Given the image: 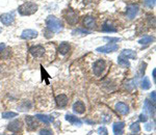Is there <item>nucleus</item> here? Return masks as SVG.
I'll return each mask as SVG.
<instances>
[{
    "instance_id": "obj_1",
    "label": "nucleus",
    "mask_w": 156,
    "mask_h": 135,
    "mask_svg": "<svg viewBox=\"0 0 156 135\" xmlns=\"http://www.w3.org/2000/svg\"><path fill=\"white\" fill-rule=\"evenodd\" d=\"M47 28L52 32H59L62 29V21L55 16H48L46 19Z\"/></svg>"
},
{
    "instance_id": "obj_2",
    "label": "nucleus",
    "mask_w": 156,
    "mask_h": 135,
    "mask_svg": "<svg viewBox=\"0 0 156 135\" xmlns=\"http://www.w3.org/2000/svg\"><path fill=\"white\" fill-rule=\"evenodd\" d=\"M37 9H39L37 4L34 3V2H25L18 7V12L22 16H30V15L34 14L37 11Z\"/></svg>"
},
{
    "instance_id": "obj_3",
    "label": "nucleus",
    "mask_w": 156,
    "mask_h": 135,
    "mask_svg": "<svg viewBox=\"0 0 156 135\" xmlns=\"http://www.w3.org/2000/svg\"><path fill=\"white\" fill-rule=\"evenodd\" d=\"M106 70V62L103 59H98L97 61H95L94 67H93V72H94L95 76L100 77L104 73V71Z\"/></svg>"
},
{
    "instance_id": "obj_4",
    "label": "nucleus",
    "mask_w": 156,
    "mask_h": 135,
    "mask_svg": "<svg viewBox=\"0 0 156 135\" xmlns=\"http://www.w3.org/2000/svg\"><path fill=\"white\" fill-rule=\"evenodd\" d=\"M29 53L34 58L39 59L45 55L46 53V49H45L44 46H41V45H37V46H34L29 49Z\"/></svg>"
},
{
    "instance_id": "obj_5",
    "label": "nucleus",
    "mask_w": 156,
    "mask_h": 135,
    "mask_svg": "<svg viewBox=\"0 0 156 135\" xmlns=\"http://www.w3.org/2000/svg\"><path fill=\"white\" fill-rule=\"evenodd\" d=\"M66 19H67V22L69 24L71 25H75L77 24L78 20H79V18H78V14L75 11H73V9H68L67 12V16H66Z\"/></svg>"
},
{
    "instance_id": "obj_6",
    "label": "nucleus",
    "mask_w": 156,
    "mask_h": 135,
    "mask_svg": "<svg viewBox=\"0 0 156 135\" xmlns=\"http://www.w3.org/2000/svg\"><path fill=\"white\" fill-rule=\"evenodd\" d=\"M119 49V46L117 44H108L106 46L99 47L96 49V51L98 52H102V53H110V52H115Z\"/></svg>"
},
{
    "instance_id": "obj_7",
    "label": "nucleus",
    "mask_w": 156,
    "mask_h": 135,
    "mask_svg": "<svg viewBox=\"0 0 156 135\" xmlns=\"http://www.w3.org/2000/svg\"><path fill=\"white\" fill-rule=\"evenodd\" d=\"M15 20L14 12H7V14H2L0 16V22L4 25H11Z\"/></svg>"
},
{
    "instance_id": "obj_8",
    "label": "nucleus",
    "mask_w": 156,
    "mask_h": 135,
    "mask_svg": "<svg viewBox=\"0 0 156 135\" xmlns=\"http://www.w3.org/2000/svg\"><path fill=\"white\" fill-rule=\"evenodd\" d=\"M55 102H56V105L60 108L62 107H66L68 102H69V98H68L67 95L65 94H60V95H57L56 98H55Z\"/></svg>"
},
{
    "instance_id": "obj_9",
    "label": "nucleus",
    "mask_w": 156,
    "mask_h": 135,
    "mask_svg": "<svg viewBox=\"0 0 156 135\" xmlns=\"http://www.w3.org/2000/svg\"><path fill=\"white\" fill-rule=\"evenodd\" d=\"M25 122H26L27 128H28V130H30V131L36 130L37 128V126H39V124H37V122L36 121V119H34V116H25Z\"/></svg>"
},
{
    "instance_id": "obj_10",
    "label": "nucleus",
    "mask_w": 156,
    "mask_h": 135,
    "mask_svg": "<svg viewBox=\"0 0 156 135\" xmlns=\"http://www.w3.org/2000/svg\"><path fill=\"white\" fill-rule=\"evenodd\" d=\"M73 110L77 114H83L85 112V105L82 101H77L73 104Z\"/></svg>"
},
{
    "instance_id": "obj_11",
    "label": "nucleus",
    "mask_w": 156,
    "mask_h": 135,
    "mask_svg": "<svg viewBox=\"0 0 156 135\" xmlns=\"http://www.w3.org/2000/svg\"><path fill=\"white\" fill-rule=\"evenodd\" d=\"M137 12H138V6L135 5V4H131V5L127 6L126 15L130 20H132V19H134L135 16H136Z\"/></svg>"
},
{
    "instance_id": "obj_12",
    "label": "nucleus",
    "mask_w": 156,
    "mask_h": 135,
    "mask_svg": "<svg viewBox=\"0 0 156 135\" xmlns=\"http://www.w3.org/2000/svg\"><path fill=\"white\" fill-rule=\"evenodd\" d=\"M37 36V31L34 30V29H25L21 33V37L24 40H31Z\"/></svg>"
},
{
    "instance_id": "obj_13",
    "label": "nucleus",
    "mask_w": 156,
    "mask_h": 135,
    "mask_svg": "<svg viewBox=\"0 0 156 135\" xmlns=\"http://www.w3.org/2000/svg\"><path fill=\"white\" fill-rule=\"evenodd\" d=\"M7 129L12 132H19L22 129V122L20 119H16V121H12V123H9Z\"/></svg>"
},
{
    "instance_id": "obj_14",
    "label": "nucleus",
    "mask_w": 156,
    "mask_h": 135,
    "mask_svg": "<svg viewBox=\"0 0 156 135\" xmlns=\"http://www.w3.org/2000/svg\"><path fill=\"white\" fill-rule=\"evenodd\" d=\"M115 110H117L119 113H121L122 116H127L129 113V108L125 103H117L115 104Z\"/></svg>"
},
{
    "instance_id": "obj_15",
    "label": "nucleus",
    "mask_w": 156,
    "mask_h": 135,
    "mask_svg": "<svg viewBox=\"0 0 156 135\" xmlns=\"http://www.w3.org/2000/svg\"><path fill=\"white\" fill-rule=\"evenodd\" d=\"M124 127L125 124L123 122H119V123H115L112 126V130H114L115 135H123L124 133Z\"/></svg>"
},
{
    "instance_id": "obj_16",
    "label": "nucleus",
    "mask_w": 156,
    "mask_h": 135,
    "mask_svg": "<svg viewBox=\"0 0 156 135\" xmlns=\"http://www.w3.org/2000/svg\"><path fill=\"white\" fill-rule=\"evenodd\" d=\"M121 56L126 57V58H129V59H135L136 58V52L133 51V50H130V49H125L122 51Z\"/></svg>"
},
{
    "instance_id": "obj_17",
    "label": "nucleus",
    "mask_w": 156,
    "mask_h": 135,
    "mask_svg": "<svg viewBox=\"0 0 156 135\" xmlns=\"http://www.w3.org/2000/svg\"><path fill=\"white\" fill-rule=\"evenodd\" d=\"M66 119L69 122V123L74 125V126H81V125H82V122L80 121L78 117H76L75 116H72V114H67Z\"/></svg>"
},
{
    "instance_id": "obj_18",
    "label": "nucleus",
    "mask_w": 156,
    "mask_h": 135,
    "mask_svg": "<svg viewBox=\"0 0 156 135\" xmlns=\"http://www.w3.org/2000/svg\"><path fill=\"white\" fill-rule=\"evenodd\" d=\"M144 109L148 114H150V116H154V104L152 105V103H151L149 100H146L145 101Z\"/></svg>"
},
{
    "instance_id": "obj_19",
    "label": "nucleus",
    "mask_w": 156,
    "mask_h": 135,
    "mask_svg": "<svg viewBox=\"0 0 156 135\" xmlns=\"http://www.w3.org/2000/svg\"><path fill=\"white\" fill-rule=\"evenodd\" d=\"M83 25L87 28H94L96 26V23H95V19L90 16L85 17L83 19Z\"/></svg>"
},
{
    "instance_id": "obj_20",
    "label": "nucleus",
    "mask_w": 156,
    "mask_h": 135,
    "mask_svg": "<svg viewBox=\"0 0 156 135\" xmlns=\"http://www.w3.org/2000/svg\"><path fill=\"white\" fill-rule=\"evenodd\" d=\"M102 30L105 32H115L117 31V28L110 23V21H106L102 26Z\"/></svg>"
},
{
    "instance_id": "obj_21",
    "label": "nucleus",
    "mask_w": 156,
    "mask_h": 135,
    "mask_svg": "<svg viewBox=\"0 0 156 135\" xmlns=\"http://www.w3.org/2000/svg\"><path fill=\"white\" fill-rule=\"evenodd\" d=\"M70 50H71V47L68 43H62L58 47V51L62 55H66L67 53H69Z\"/></svg>"
},
{
    "instance_id": "obj_22",
    "label": "nucleus",
    "mask_w": 156,
    "mask_h": 135,
    "mask_svg": "<svg viewBox=\"0 0 156 135\" xmlns=\"http://www.w3.org/2000/svg\"><path fill=\"white\" fill-rule=\"evenodd\" d=\"M36 117L39 121H41L43 122L44 124H46V125H48L51 123L52 121H53V119H52L51 116H46V114H37Z\"/></svg>"
},
{
    "instance_id": "obj_23",
    "label": "nucleus",
    "mask_w": 156,
    "mask_h": 135,
    "mask_svg": "<svg viewBox=\"0 0 156 135\" xmlns=\"http://www.w3.org/2000/svg\"><path fill=\"white\" fill-rule=\"evenodd\" d=\"M90 30H87V29H82V28H77L75 29V30L72 31V34H74V36H87V34H90Z\"/></svg>"
},
{
    "instance_id": "obj_24",
    "label": "nucleus",
    "mask_w": 156,
    "mask_h": 135,
    "mask_svg": "<svg viewBox=\"0 0 156 135\" xmlns=\"http://www.w3.org/2000/svg\"><path fill=\"white\" fill-rule=\"evenodd\" d=\"M153 37L152 36H144L143 39H140V41H138V43H140V45H148L150 43H152L153 42Z\"/></svg>"
},
{
    "instance_id": "obj_25",
    "label": "nucleus",
    "mask_w": 156,
    "mask_h": 135,
    "mask_svg": "<svg viewBox=\"0 0 156 135\" xmlns=\"http://www.w3.org/2000/svg\"><path fill=\"white\" fill-rule=\"evenodd\" d=\"M151 87V83H150V80L148 77H145L144 80H143V82H142V88L143 89H149Z\"/></svg>"
},
{
    "instance_id": "obj_26",
    "label": "nucleus",
    "mask_w": 156,
    "mask_h": 135,
    "mask_svg": "<svg viewBox=\"0 0 156 135\" xmlns=\"http://www.w3.org/2000/svg\"><path fill=\"white\" fill-rule=\"evenodd\" d=\"M118 62H119V64L122 67H130V64H129V61H127V58H124V57H122V56L119 57Z\"/></svg>"
},
{
    "instance_id": "obj_27",
    "label": "nucleus",
    "mask_w": 156,
    "mask_h": 135,
    "mask_svg": "<svg viewBox=\"0 0 156 135\" xmlns=\"http://www.w3.org/2000/svg\"><path fill=\"white\" fill-rule=\"evenodd\" d=\"M31 107V104H30L29 101H24L23 103H22V105L20 106V110L21 111H24V110H28V109Z\"/></svg>"
},
{
    "instance_id": "obj_28",
    "label": "nucleus",
    "mask_w": 156,
    "mask_h": 135,
    "mask_svg": "<svg viewBox=\"0 0 156 135\" xmlns=\"http://www.w3.org/2000/svg\"><path fill=\"white\" fill-rule=\"evenodd\" d=\"M17 116V113H15V112H3L2 113V117L3 119H12V117H16Z\"/></svg>"
},
{
    "instance_id": "obj_29",
    "label": "nucleus",
    "mask_w": 156,
    "mask_h": 135,
    "mask_svg": "<svg viewBox=\"0 0 156 135\" xmlns=\"http://www.w3.org/2000/svg\"><path fill=\"white\" fill-rule=\"evenodd\" d=\"M130 130H131L132 132H134V133H138V132L140 131V127L138 123H133L131 126H130Z\"/></svg>"
},
{
    "instance_id": "obj_30",
    "label": "nucleus",
    "mask_w": 156,
    "mask_h": 135,
    "mask_svg": "<svg viewBox=\"0 0 156 135\" xmlns=\"http://www.w3.org/2000/svg\"><path fill=\"white\" fill-rule=\"evenodd\" d=\"M40 135H53V132L50 129H42L40 131Z\"/></svg>"
},
{
    "instance_id": "obj_31",
    "label": "nucleus",
    "mask_w": 156,
    "mask_h": 135,
    "mask_svg": "<svg viewBox=\"0 0 156 135\" xmlns=\"http://www.w3.org/2000/svg\"><path fill=\"white\" fill-rule=\"evenodd\" d=\"M145 4L147 5L148 7H154L155 5V0H145Z\"/></svg>"
},
{
    "instance_id": "obj_32",
    "label": "nucleus",
    "mask_w": 156,
    "mask_h": 135,
    "mask_svg": "<svg viewBox=\"0 0 156 135\" xmlns=\"http://www.w3.org/2000/svg\"><path fill=\"white\" fill-rule=\"evenodd\" d=\"M98 133H99V135H107V129L105 127H100L98 129Z\"/></svg>"
},
{
    "instance_id": "obj_33",
    "label": "nucleus",
    "mask_w": 156,
    "mask_h": 135,
    "mask_svg": "<svg viewBox=\"0 0 156 135\" xmlns=\"http://www.w3.org/2000/svg\"><path fill=\"white\" fill-rule=\"evenodd\" d=\"M104 39L107 40V41H110V42H119L120 41L118 37H108V36H105Z\"/></svg>"
},
{
    "instance_id": "obj_34",
    "label": "nucleus",
    "mask_w": 156,
    "mask_h": 135,
    "mask_svg": "<svg viewBox=\"0 0 156 135\" xmlns=\"http://www.w3.org/2000/svg\"><path fill=\"white\" fill-rule=\"evenodd\" d=\"M140 122H146V121H147V116H146V114H144V113L140 114Z\"/></svg>"
},
{
    "instance_id": "obj_35",
    "label": "nucleus",
    "mask_w": 156,
    "mask_h": 135,
    "mask_svg": "<svg viewBox=\"0 0 156 135\" xmlns=\"http://www.w3.org/2000/svg\"><path fill=\"white\" fill-rule=\"evenodd\" d=\"M152 128H153L152 123H149V124L146 125V130H148V131H151V130H152Z\"/></svg>"
},
{
    "instance_id": "obj_36",
    "label": "nucleus",
    "mask_w": 156,
    "mask_h": 135,
    "mask_svg": "<svg viewBox=\"0 0 156 135\" xmlns=\"http://www.w3.org/2000/svg\"><path fill=\"white\" fill-rule=\"evenodd\" d=\"M151 98H152V102H153V104H155V92H153L152 94H151Z\"/></svg>"
},
{
    "instance_id": "obj_37",
    "label": "nucleus",
    "mask_w": 156,
    "mask_h": 135,
    "mask_svg": "<svg viewBox=\"0 0 156 135\" xmlns=\"http://www.w3.org/2000/svg\"><path fill=\"white\" fill-rule=\"evenodd\" d=\"M4 48H5V44H3V43L0 44V51H2Z\"/></svg>"
},
{
    "instance_id": "obj_38",
    "label": "nucleus",
    "mask_w": 156,
    "mask_h": 135,
    "mask_svg": "<svg viewBox=\"0 0 156 135\" xmlns=\"http://www.w3.org/2000/svg\"><path fill=\"white\" fill-rule=\"evenodd\" d=\"M155 75H156V69L153 70V78H154V80L156 79V76H155Z\"/></svg>"
},
{
    "instance_id": "obj_39",
    "label": "nucleus",
    "mask_w": 156,
    "mask_h": 135,
    "mask_svg": "<svg viewBox=\"0 0 156 135\" xmlns=\"http://www.w3.org/2000/svg\"><path fill=\"white\" fill-rule=\"evenodd\" d=\"M2 31V28H1V27H0V32H1Z\"/></svg>"
}]
</instances>
